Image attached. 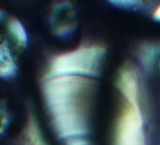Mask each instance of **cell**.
Wrapping results in <instances>:
<instances>
[{
    "mask_svg": "<svg viewBox=\"0 0 160 145\" xmlns=\"http://www.w3.org/2000/svg\"><path fill=\"white\" fill-rule=\"evenodd\" d=\"M93 82L76 75L45 76L43 96L52 124L64 140L81 137L88 132L87 103Z\"/></svg>",
    "mask_w": 160,
    "mask_h": 145,
    "instance_id": "6da1fadb",
    "label": "cell"
},
{
    "mask_svg": "<svg viewBox=\"0 0 160 145\" xmlns=\"http://www.w3.org/2000/svg\"><path fill=\"white\" fill-rule=\"evenodd\" d=\"M28 44V34L22 22L0 9V79L12 80L19 69V57Z\"/></svg>",
    "mask_w": 160,
    "mask_h": 145,
    "instance_id": "7a4b0ae2",
    "label": "cell"
},
{
    "mask_svg": "<svg viewBox=\"0 0 160 145\" xmlns=\"http://www.w3.org/2000/svg\"><path fill=\"white\" fill-rule=\"evenodd\" d=\"M104 53V48L97 44L82 46L61 53L52 59L47 76L76 75L89 79L96 76Z\"/></svg>",
    "mask_w": 160,
    "mask_h": 145,
    "instance_id": "3957f363",
    "label": "cell"
},
{
    "mask_svg": "<svg viewBox=\"0 0 160 145\" xmlns=\"http://www.w3.org/2000/svg\"><path fill=\"white\" fill-rule=\"evenodd\" d=\"M115 145H146L140 106L125 104L117 122Z\"/></svg>",
    "mask_w": 160,
    "mask_h": 145,
    "instance_id": "277c9868",
    "label": "cell"
},
{
    "mask_svg": "<svg viewBox=\"0 0 160 145\" xmlns=\"http://www.w3.org/2000/svg\"><path fill=\"white\" fill-rule=\"evenodd\" d=\"M116 83L127 104L139 106V77L131 64H124L120 69Z\"/></svg>",
    "mask_w": 160,
    "mask_h": 145,
    "instance_id": "5b68a950",
    "label": "cell"
},
{
    "mask_svg": "<svg viewBox=\"0 0 160 145\" xmlns=\"http://www.w3.org/2000/svg\"><path fill=\"white\" fill-rule=\"evenodd\" d=\"M22 140L23 145H48L42 137L36 118L32 114L27 118L22 135Z\"/></svg>",
    "mask_w": 160,
    "mask_h": 145,
    "instance_id": "8992f818",
    "label": "cell"
},
{
    "mask_svg": "<svg viewBox=\"0 0 160 145\" xmlns=\"http://www.w3.org/2000/svg\"><path fill=\"white\" fill-rule=\"evenodd\" d=\"M11 124H12V114L9 106L4 100H0V137H2L7 132Z\"/></svg>",
    "mask_w": 160,
    "mask_h": 145,
    "instance_id": "52a82bcc",
    "label": "cell"
},
{
    "mask_svg": "<svg viewBox=\"0 0 160 145\" xmlns=\"http://www.w3.org/2000/svg\"><path fill=\"white\" fill-rule=\"evenodd\" d=\"M159 51L160 49H158V47L153 46L152 44H148L141 47L139 50V56H140L141 61L146 66H148L155 60Z\"/></svg>",
    "mask_w": 160,
    "mask_h": 145,
    "instance_id": "ba28073f",
    "label": "cell"
},
{
    "mask_svg": "<svg viewBox=\"0 0 160 145\" xmlns=\"http://www.w3.org/2000/svg\"><path fill=\"white\" fill-rule=\"evenodd\" d=\"M65 141H66V145H89V142L84 137H73V138L67 139Z\"/></svg>",
    "mask_w": 160,
    "mask_h": 145,
    "instance_id": "9c48e42d",
    "label": "cell"
},
{
    "mask_svg": "<svg viewBox=\"0 0 160 145\" xmlns=\"http://www.w3.org/2000/svg\"><path fill=\"white\" fill-rule=\"evenodd\" d=\"M113 4H118V5H127V7H132L134 4H137V3H139V2H137V1H114L112 2Z\"/></svg>",
    "mask_w": 160,
    "mask_h": 145,
    "instance_id": "30bf717a",
    "label": "cell"
},
{
    "mask_svg": "<svg viewBox=\"0 0 160 145\" xmlns=\"http://www.w3.org/2000/svg\"><path fill=\"white\" fill-rule=\"evenodd\" d=\"M152 18H154V20L160 22V5H158L152 13Z\"/></svg>",
    "mask_w": 160,
    "mask_h": 145,
    "instance_id": "8fae6325",
    "label": "cell"
},
{
    "mask_svg": "<svg viewBox=\"0 0 160 145\" xmlns=\"http://www.w3.org/2000/svg\"><path fill=\"white\" fill-rule=\"evenodd\" d=\"M159 66H160V61H159Z\"/></svg>",
    "mask_w": 160,
    "mask_h": 145,
    "instance_id": "7c38bea8",
    "label": "cell"
}]
</instances>
